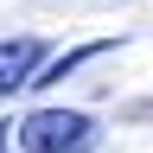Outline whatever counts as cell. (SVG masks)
<instances>
[{
	"label": "cell",
	"mask_w": 153,
	"mask_h": 153,
	"mask_svg": "<svg viewBox=\"0 0 153 153\" xmlns=\"http://www.w3.org/2000/svg\"><path fill=\"white\" fill-rule=\"evenodd\" d=\"M96 121L83 108H32L19 121V153H89Z\"/></svg>",
	"instance_id": "1"
},
{
	"label": "cell",
	"mask_w": 153,
	"mask_h": 153,
	"mask_svg": "<svg viewBox=\"0 0 153 153\" xmlns=\"http://www.w3.org/2000/svg\"><path fill=\"white\" fill-rule=\"evenodd\" d=\"M38 70H45V38H32V32H19V38H0V96L26 89Z\"/></svg>",
	"instance_id": "2"
},
{
	"label": "cell",
	"mask_w": 153,
	"mask_h": 153,
	"mask_svg": "<svg viewBox=\"0 0 153 153\" xmlns=\"http://www.w3.org/2000/svg\"><path fill=\"white\" fill-rule=\"evenodd\" d=\"M108 45H115V38H96V45H76V51H64V57H51V64H45V70L32 76V83H64V76H70L76 64H89V57H102Z\"/></svg>",
	"instance_id": "3"
},
{
	"label": "cell",
	"mask_w": 153,
	"mask_h": 153,
	"mask_svg": "<svg viewBox=\"0 0 153 153\" xmlns=\"http://www.w3.org/2000/svg\"><path fill=\"white\" fill-rule=\"evenodd\" d=\"M0 153H7V134H0Z\"/></svg>",
	"instance_id": "4"
}]
</instances>
